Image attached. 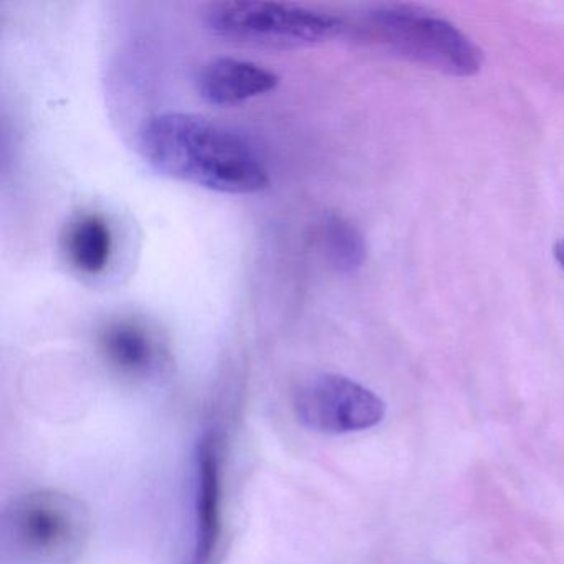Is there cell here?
<instances>
[{
    "label": "cell",
    "mask_w": 564,
    "mask_h": 564,
    "mask_svg": "<svg viewBox=\"0 0 564 564\" xmlns=\"http://www.w3.org/2000/svg\"><path fill=\"white\" fill-rule=\"evenodd\" d=\"M140 151L163 176L214 193H262L272 183L259 151L242 134L199 115H154L141 128Z\"/></svg>",
    "instance_id": "1"
},
{
    "label": "cell",
    "mask_w": 564,
    "mask_h": 564,
    "mask_svg": "<svg viewBox=\"0 0 564 564\" xmlns=\"http://www.w3.org/2000/svg\"><path fill=\"white\" fill-rule=\"evenodd\" d=\"M355 31L359 41L447 77H474L484 65L480 48L457 25L414 6L372 9Z\"/></svg>",
    "instance_id": "2"
},
{
    "label": "cell",
    "mask_w": 564,
    "mask_h": 564,
    "mask_svg": "<svg viewBox=\"0 0 564 564\" xmlns=\"http://www.w3.org/2000/svg\"><path fill=\"white\" fill-rule=\"evenodd\" d=\"M84 501L58 490H35L11 501L2 518V546L15 564H72L90 540Z\"/></svg>",
    "instance_id": "3"
},
{
    "label": "cell",
    "mask_w": 564,
    "mask_h": 564,
    "mask_svg": "<svg viewBox=\"0 0 564 564\" xmlns=\"http://www.w3.org/2000/svg\"><path fill=\"white\" fill-rule=\"evenodd\" d=\"M204 24L210 34L247 47H315L341 35L345 22L329 12L293 2L230 0L209 6Z\"/></svg>",
    "instance_id": "4"
},
{
    "label": "cell",
    "mask_w": 564,
    "mask_h": 564,
    "mask_svg": "<svg viewBox=\"0 0 564 564\" xmlns=\"http://www.w3.org/2000/svg\"><path fill=\"white\" fill-rule=\"evenodd\" d=\"M293 411L310 431L343 435L378 425L384 419L386 404L366 386L346 376L322 372L296 388Z\"/></svg>",
    "instance_id": "5"
},
{
    "label": "cell",
    "mask_w": 564,
    "mask_h": 564,
    "mask_svg": "<svg viewBox=\"0 0 564 564\" xmlns=\"http://www.w3.org/2000/svg\"><path fill=\"white\" fill-rule=\"evenodd\" d=\"M98 346L107 365L124 378H156L170 361L160 336L137 319L107 323L98 336Z\"/></svg>",
    "instance_id": "6"
},
{
    "label": "cell",
    "mask_w": 564,
    "mask_h": 564,
    "mask_svg": "<svg viewBox=\"0 0 564 564\" xmlns=\"http://www.w3.org/2000/svg\"><path fill=\"white\" fill-rule=\"evenodd\" d=\"M280 77L256 62L219 57L206 62L197 72L200 98L214 107H237L263 97L279 87Z\"/></svg>",
    "instance_id": "7"
},
{
    "label": "cell",
    "mask_w": 564,
    "mask_h": 564,
    "mask_svg": "<svg viewBox=\"0 0 564 564\" xmlns=\"http://www.w3.org/2000/svg\"><path fill=\"white\" fill-rule=\"evenodd\" d=\"M219 454L217 442L207 435L196 455V550L193 564H207L219 536L220 517Z\"/></svg>",
    "instance_id": "8"
},
{
    "label": "cell",
    "mask_w": 564,
    "mask_h": 564,
    "mask_svg": "<svg viewBox=\"0 0 564 564\" xmlns=\"http://www.w3.org/2000/svg\"><path fill=\"white\" fill-rule=\"evenodd\" d=\"M64 252L78 273L100 275L113 253V234L107 220L98 214L75 217L65 230Z\"/></svg>",
    "instance_id": "9"
},
{
    "label": "cell",
    "mask_w": 564,
    "mask_h": 564,
    "mask_svg": "<svg viewBox=\"0 0 564 564\" xmlns=\"http://www.w3.org/2000/svg\"><path fill=\"white\" fill-rule=\"evenodd\" d=\"M323 250L329 263L341 273H355L366 260V240L361 230L339 214H328L323 219Z\"/></svg>",
    "instance_id": "10"
},
{
    "label": "cell",
    "mask_w": 564,
    "mask_h": 564,
    "mask_svg": "<svg viewBox=\"0 0 564 564\" xmlns=\"http://www.w3.org/2000/svg\"><path fill=\"white\" fill-rule=\"evenodd\" d=\"M554 259L564 269V237L557 240L556 246H554Z\"/></svg>",
    "instance_id": "11"
}]
</instances>
